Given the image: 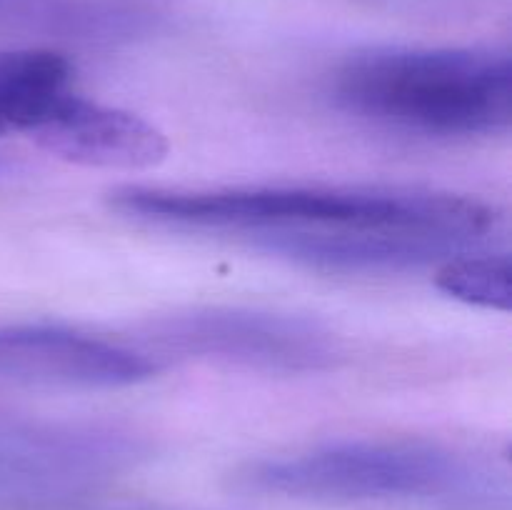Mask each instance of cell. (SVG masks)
I'll return each mask as SVG.
<instances>
[{"label": "cell", "instance_id": "6da1fadb", "mask_svg": "<svg viewBox=\"0 0 512 510\" xmlns=\"http://www.w3.org/2000/svg\"><path fill=\"white\" fill-rule=\"evenodd\" d=\"M118 213L145 223L248 238L255 248L290 238L340 233H405L458 250L488 243L498 210L478 198L368 185H255L183 190L125 185L110 193Z\"/></svg>", "mask_w": 512, "mask_h": 510}, {"label": "cell", "instance_id": "7a4b0ae2", "mask_svg": "<svg viewBox=\"0 0 512 510\" xmlns=\"http://www.w3.org/2000/svg\"><path fill=\"white\" fill-rule=\"evenodd\" d=\"M335 103L385 128L423 135H495L512 120L510 58L473 48H383L345 60Z\"/></svg>", "mask_w": 512, "mask_h": 510}, {"label": "cell", "instance_id": "3957f363", "mask_svg": "<svg viewBox=\"0 0 512 510\" xmlns=\"http://www.w3.org/2000/svg\"><path fill=\"white\" fill-rule=\"evenodd\" d=\"M235 485L303 503L475 505L495 483L468 455L423 440H338L243 465Z\"/></svg>", "mask_w": 512, "mask_h": 510}, {"label": "cell", "instance_id": "277c9868", "mask_svg": "<svg viewBox=\"0 0 512 510\" xmlns=\"http://www.w3.org/2000/svg\"><path fill=\"white\" fill-rule=\"evenodd\" d=\"M148 440L100 420L0 418V500L65 503L138 468Z\"/></svg>", "mask_w": 512, "mask_h": 510}, {"label": "cell", "instance_id": "5b68a950", "mask_svg": "<svg viewBox=\"0 0 512 510\" xmlns=\"http://www.w3.org/2000/svg\"><path fill=\"white\" fill-rule=\"evenodd\" d=\"M145 348L170 358L235 365L265 373L338 368L343 340L313 318L258 308H190L150 320Z\"/></svg>", "mask_w": 512, "mask_h": 510}, {"label": "cell", "instance_id": "8992f818", "mask_svg": "<svg viewBox=\"0 0 512 510\" xmlns=\"http://www.w3.org/2000/svg\"><path fill=\"white\" fill-rule=\"evenodd\" d=\"M158 360L115 340L55 325L0 328V380L40 388H123L148 380Z\"/></svg>", "mask_w": 512, "mask_h": 510}, {"label": "cell", "instance_id": "52a82bcc", "mask_svg": "<svg viewBox=\"0 0 512 510\" xmlns=\"http://www.w3.org/2000/svg\"><path fill=\"white\" fill-rule=\"evenodd\" d=\"M28 135L48 153L85 168L143 170L168 155V138L153 123L70 90L45 108Z\"/></svg>", "mask_w": 512, "mask_h": 510}, {"label": "cell", "instance_id": "ba28073f", "mask_svg": "<svg viewBox=\"0 0 512 510\" xmlns=\"http://www.w3.org/2000/svg\"><path fill=\"white\" fill-rule=\"evenodd\" d=\"M70 63L50 50L0 53V135L30 133L55 98L68 90Z\"/></svg>", "mask_w": 512, "mask_h": 510}, {"label": "cell", "instance_id": "9c48e42d", "mask_svg": "<svg viewBox=\"0 0 512 510\" xmlns=\"http://www.w3.org/2000/svg\"><path fill=\"white\" fill-rule=\"evenodd\" d=\"M438 288L468 305L488 310H508L512 295V270L508 255L463 253L438 268Z\"/></svg>", "mask_w": 512, "mask_h": 510}]
</instances>
